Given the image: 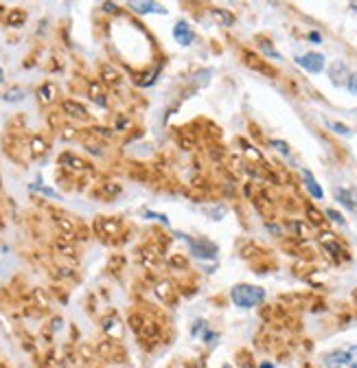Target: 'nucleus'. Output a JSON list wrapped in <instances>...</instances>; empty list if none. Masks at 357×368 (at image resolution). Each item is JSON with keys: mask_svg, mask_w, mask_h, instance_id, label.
<instances>
[{"mask_svg": "<svg viewBox=\"0 0 357 368\" xmlns=\"http://www.w3.org/2000/svg\"><path fill=\"white\" fill-rule=\"evenodd\" d=\"M101 7H103V11H108V13H118V5H114V3H103Z\"/></svg>", "mask_w": 357, "mask_h": 368, "instance_id": "c03bdc74", "label": "nucleus"}, {"mask_svg": "<svg viewBox=\"0 0 357 368\" xmlns=\"http://www.w3.org/2000/svg\"><path fill=\"white\" fill-rule=\"evenodd\" d=\"M171 294H173V283H171V281H160V283L156 285V296H158L160 300L169 302Z\"/></svg>", "mask_w": 357, "mask_h": 368, "instance_id": "b1692460", "label": "nucleus"}, {"mask_svg": "<svg viewBox=\"0 0 357 368\" xmlns=\"http://www.w3.org/2000/svg\"><path fill=\"white\" fill-rule=\"evenodd\" d=\"M329 77H331V81H333L335 86H342L344 81H348L351 72H348L344 62H333L331 64V68H329Z\"/></svg>", "mask_w": 357, "mask_h": 368, "instance_id": "9b49d317", "label": "nucleus"}, {"mask_svg": "<svg viewBox=\"0 0 357 368\" xmlns=\"http://www.w3.org/2000/svg\"><path fill=\"white\" fill-rule=\"evenodd\" d=\"M46 121H48V125H51V129H62L64 125H62V119H60V112H51L46 117Z\"/></svg>", "mask_w": 357, "mask_h": 368, "instance_id": "72a5a7b5", "label": "nucleus"}, {"mask_svg": "<svg viewBox=\"0 0 357 368\" xmlns=\"http://www.w3.org/2000/svg\"><path fill=\"white\" fill-rule=\"evenodd\" d=\"M307 215H309V219H311V224H315V226H320L324 219H322V212L320 210H315L313 206H307Z\"/></svg>", "mask_w": 357, "mask_h": 368, "instance_id": "f704fd0d", "label": "nucleus"}, {"mask_svg": "<svg viewBox=\"0 0 357 368\" xmlns=\"http://www.w3.org/2000/svg\"><path fill=\"white\" fill-rule=\"evenodd\" d=\"M121 81V75L114 66L110 64H101V84H108V86H116Z\"/></svg>", "mask_w": 357, "mask_h": 368, "instance_id": "dca6fc26", "label": "nucleus"}, {"mask_svg": "<svg viewBox=\"0 0 357 368\" xmlns=\"http://www.w3.org/2000/svg\"><path fill=\"white\" fill-rule=\"evenodd\" d=\"M24 94H27V92H24V88L13 86V88L7 90L3 99H5V101H9V103H15V101H22V99H24Z\"/></svg>", "mask_w": 357, "mask_h": 368, "instance_id": "bb28decb", "label": "nucleus"}, {"mask_svg": "<svg viewBox=\"0 0 357 368\" xmlns=\"http://www.w3.org/2000/svg\"><path fill=\"white\" fill-rule=\"evenodd\" d=\"M88 94H90L92 101H96L99 105H105V92H103L101 81H90V84H88Z\"/></svg>", "mask_w": 357, "mask_h": 368, "instance_id": "aec40b11", "label": "nucleus"}, {"mask_svg": "<svg viewBox=\"0 0 357 368\" xmlns=\"http://www.w3.org/2000/svg\"><path fill=\"white\" fill-rule=\"evenodd\" d=\"M141 261H143V265H145V267H153V269H156V267L160 265L153 252H143V255H141Z\"/></svg>", "mask_w": 357, "mask_h": 368, "instance_id": "2f4dec72", "label": "nucleus"}, {"mask_svg": "<svg viewBox=\"0 0 357 368\" xmlns=\"http://www.w3.org/2000/svg\"><path fill=\"white\" fill-rule=\"evenodd\" d=\"M351 9H353V11L357 13V3H351Z\"/></svg>", "mask_w": 357, "mask_h": 368, "instance_id": "3c124183", "label": "nucleus"}, {"mask_svg": "<svg viewBox=\"0 0 357 368\" xmlns=\"http://www.w3.org/2000/svg\"><path fill=\"white\" fill-rule=\"evenodd\" d=\"M335 200L342 204V206H346L348 210H357V200H355V195L351 191H346V189H335Z\"/></svg>", "mask_w": 357, "mask_h": 368, "instance_id": "6ab92c4d", "label": "nucleus"}, {"mask_svg": "<svg viewBox=\"0 0 357 368\" xmlns=\"http://www.w3.org/2000/svg\"><path fill=\"white\" fill-rule=\"evenodd\" d=\"M62 112L68 114L70 119H79V121H88V119H90V114H88V110L84 108V105L77 103V101H72V99L62 101Z\"/></svg>", "mask_w": 357, "mask_h": 368, "instance_id": "1a4fd4ad", "label": "nucleus"}, {"mask_svg": "<svg viewBox=\"0 0 357 368\" xmlns=\"http://www.w3.org/2000/svg\"><path fill=\"white\" fill-rule=\"evenodd\" d=\"M101 329L110 335L112 340H118L121 338V333H123V329H121V320H118V316L116 314H108L101 320Z\"/></svg>", "mask_w": 357, "mask_h": 368, "instance_id": "9d476101", "label": "nucleus"}, {"mask_svg": "<svg viewBox=\"0 0 357 368\" xmlns=\"http://www.w3.org/2000/svg\"><path fill=\"white\" fill-rule=\"evenodd\" d=\"M206 331H208V324H206L204 320H197L195 324H193V329H191V333H193V335H200V338H202V335H204Z\"/></svg>", "mask_w": 357, "mask_h": 368, "instance_id": "e433bc0d", "label": "nucleus"}, {"mask_svg": "<svg viewBox=\"0 0 357 368\" xmlns=\"http://www.w3.org/2000/svg\"><path fill=\"white\" fill-rule=\"evenodd\" d=\"M272 147L276 149L279 153H283V156H289V145L285 141H272Z\"/></svg>", "mask_w": 357, "mask_h": 368, "instance_id": "4c0bfd02", "label": "nucleus"}, {"mask_svg": "<svg viewBox=\"0 0 357 368\" xmlns=\"http://www.w3.org/2000/svg\"><path fill=\"white\" fill-rule=\"evenodd\" d=\"M171 368H186V366H184V364H173Z\"/></svg>", "mask_w": 357, "mask_h": 368, "instance_id": "603ef678", "label": "nucleus"}, {"mask_svg": "<svg viewBox=\"0 0 357 368\" xmlns=\"http://www.w3.org/2000/svg\"><path fill=\"white\" fill-rule=\"evenodd\" d=\"M309 40H313V42H320V35L318 33H309Z\"/></svg>", "mask_w": 357, "mask_h": 368, "instance_id": "8fccbe9b", "label": "nucleus"}, {"mask_svg": "<svg viewBox=\"0 0 357 368\" xmlns=\"http://www.w3.org/2000/svg\"><path fill=\"white\" fill-rule=\"evenodd\" d=\"M55 224H57V228L64 233V239H68V241L75 239V224H72V219L57 215V217H55Z\"/></svg>", "mask_w": 357, "mask_h": 368, "instance_id": "f3484780", "label": "nucleus"}, {"mask_svg": "<svg viewBox=\"0 0 357 368\" xmlns=\"http://www.w3.org/2000/svg\"><path fill=\"white\" fill-rule=\"evenodd\" d=\"M303 178H305V186H307V191L311 193V198H315V200H322V189H320V184L315 182V178L309 173L307 169H303Z\"/></svg>", "mask_w": 357, "mask_h": 368, "instance_id": "a211bd4d", "label": "nucleus"}, {"mask_svg": "<svg viewBox=\"0 0 357 368\" xmlns=\"http://www.w3.org/2000/svg\"><path fill=\"white\" fill-rule=\"evenodd\" d=\"M180 145L186 147V149H193V145H195V143H193V138H186V136L182 134V136H180Z\"/></svg>", "mask_w": 357, "mask_h": 368, "instance_id": "49530a36", "label": "nucleus"}, {"mask_svg": "<svg viewBox=\"0 0 357 368\" xmlns=\"http://www.w3.org/2000/svg\"><path fill=\"white\" fill-rule=\"evenodd\" d=\"M298 66L305 68L307 72H311V75H318V72L324 70V57L320 53H307V55H300L296 57Z\"/></svg>", "mask_w": 357, "mask_h": 368, "instance_id": "39448f33", "label": "nucleus"}, {"mask_svg": "<svg viewBox=\"0 0 357 368\" xmlns=\"http://www.w3.org/2000/svg\"><path fill=\"white\" fill-rule=\"evenodd\" d=\"M24 20H27V11L24 9H11L7 13V24L9 27H22Z\"/></svg>", "mask_w": 357, "mask_h": 368, "instance_id": "5701e85b", "label": "nucleus"}, {"mask_svg": "<svg viewBox=\"0 0 357 368\" xmlns=\"http://www.w3.org/2000/svg\"><path fill=\"white\" fill-rule=\"evenodd\" d=\"M77 353H79V357H81V359H84V362H92V359H94V353H96V351H94V346H90V344H86V342H84V344H79V348H77Z\"/></svg>", "mask_w": 357, "mask_h": 368, "instance_id": "cd10ccee", "label": "nucleus"}, {"mask_svg": "<svg viewBox=\"0 0 357 368\" xmlns=\"http://www.w3.org/2000/svg\"><path fill=\"white\" fill-rule=\"evenodd\" d=\"M173 37L177 40V44H182V46H189L193 40H195V33H193V29H191V24L189 22H184L180 20L173 27Z\"/></svg>", "mask_w": 357, "mask_h": 368, "instance_id": "6e6552de", "label": "nucleus"}, {"mask_svg": "<svg viewBox=\"0 0 357 368\" xmlns=\"http://www.w3.org/2000/svg\"><path fill=\"white\" fill-rule=\"evenodd\" d=\"M261 368H274L272 364H261Z\"/></svg>", "mask_w": 357, "mask_h": 368, "instance_id": "864d4df0", "label": "nucleus"}, {"mask_svg": "<svg viewBox=\"0 0 357 368\" xmlns=\"http://www.w3.org/2000/svg\"><path fill=\"white\" fill-rule=\"evenodd\" d=\"M222 368H232V366H228V364H224V366H222Z\"/></svg>", "mask_w": 357, "mask_h": 368, "instance_id": "5fc2aeb1", "label": "nucleus"}, {"mask_svg": "<svg viewBox=\"0 0 357 368\" xmlns=\"http://www.w3.org/2000/svg\"><path fill=\"white\" fill-rule=\"evenodd\" d=\"M121 193V184L118 182H103L99 186V195L105 200H110V198H116V195Z\"/></svg>", "mask_w": 357, "mask_h": 368, "instance_id": "4be33fe9", "label": "nucleus"}, {"mask_svg": "<svg viewBox=\"0 0 357 368\" xmlns=\"http://www.w3.org/2000/svg\"><path fill=\"white\" fill-rule=\"evenodd\" d=\"M346 88H348V92L357 96V72H355V75H351V77H348V81H346Z\"/></svg>", "mask_w": 357, "mask_h": 368, "instance_id": "58836bf2", "label": "nucleus"}, {"mask_svg": "<svg viewBox=\"0 0 357 368\" xmlns=\"http://www.w3.org/2000/svg\"><path fill=\"white\" fill-rule=\"evenodd\" d=\"M324 364H327V368H357V344L327 353Z\"/></svg>", "mask_w": 357, "mask_h": 368, "instance_id": "f03ea898", "label": "nucleus"}, {"mask_svg": "<svg viewBox=\"0 0 357 368\" xmlns=\"http://www.w3.org/2000/svg\"><path fill=\"white\" fill-rule=\"evenodd\" d=\"M138 335H141L145 342H151V344H156V342L160 340V326H158L156 322H151V320H145V324H143V329H141Z\"/></svg>", "mask_w": 357, "mask_h": 368, "instance_id": "ddd939ff", "label": "nucleus"}, {"mask_svg": "<svg viewBox=\"0 0 357 368\" xmlns=\"http://www.w3.org/2000/svg\"><path fill=\"white\" fill-rule=\"evenodd\" d=\"M206 212H208V215L213 217V219H222V217L226 215V210H224L222 206H217V208H206Z\"/></svg>", "mask_w": 357, "mask_h": 368, "instance_id": "ea45409f", "label": "nucleus"}, {"mask_svg": "<svg viewBox=\"0 0 357 368\" xmlns=\"http://www.w3.org/2000/svg\"><path fill=\"white\" fill-rule=\"evenodd\" d=\"M184 241L191 245V252L195 257H200V259H213L217 255V245L206 241V239H200L197 241V239H191V237H184Z\"/></svg>", "mask_w": 357, "mask_h": 368, "instance_id": "20e7f679", "label": "nucleus"}, {"mask_svg": "<svg viewBox=\"0 0 357 368\" xmlns=\"http://www.w3.org/2000/svg\"><path fill=\"white\" fill-rule=\"evenodd\" d=\"M331 127H333L338 134H344V136H346V134H351V129H348L346 125H342V123H331Z\"/></svg>", "mask_w": 357, "mask_h": 368, "instance_id": "79ce46f5", "label": "nucleus"}, {"mask_svg": "<svg viewBox=\"0 0 357 368\" xmlns=\"http://www.w3.org/2000/svg\"><path fill=\"white\" fill-rule=\"evenodd\" d=\"M259 46H261V51L267 55V57H274V60H281V55L274 51V46L267 42V40H263V37H259Z\"/></svg>", "mask_w": 357, "mask_h": 368, "instance_id": "7c9ffc66", "label": "nucleus"}, {"mask_svg": "<svg viewBox=\"0 0 357 368\" xmlns=\"http://www.w3.org/2000/svg\"><path fill=\"white\" fill-rule=\"evenodd\" d=\"M33 298H35V302H37V305L42 307V309L48 307V296H46L42 289H33Z\"/></svg>", "mask_w": 357, "mask_h": 368, "instance_id": "c9c22d12", "label": "nucleus"}, {"mask_svg": "<svg viewBox=\"0 0 357 368\" xmlns=\"http://www.w3.org/2000/svg\"><path fill=\"white\" fill-rule=\"evenodd\" d=\"M62 329V318H53V331Z\"/></svg>", "mask_w": 357, "mask_h": 368, "instance_id": "09e8293b", "label": "nucleus"}, {"mask_svg": "<svg viewBox=\"0 0 357 368\" xmlns=\"http://www.w3.org/2000/svg\"><path fill=\"white\" fill-rule=\"evenodd\" d=\"M129 329L132 331H136V333H141V329H143V324H145V318L141 316V314H132L129 316Z\"/></svg>", "mask_w": 357, "mask_h": 368, "instance_id": "c756f323", "label": "nucleus"}, {"mask_svg": "<svg viewBox=\"0 0 357 368\" xmlns=\"http://www.w3.org/2000/svg\"><path fill=\"white\" fill-rule=\"evenodd\" d=\"M57 94H60V90H57V86H55V84H51V81L42 84V86H39V90H37V99H39V103H42V105L53 103L55 99H57Z\"/></svg>", "mask_w": 357, "mask_h": 368, "instance_id": "f8f14e48", "label": "nucleus"}, {"mask_svg": "<svg viewBox=\"0 0 357 368\" xmlns=\"http://www.w3.org/2000/svg\"><path fill=\"white\" fill-rule=\"evenodd\" d=\"M327 217H331V219H333V222H335V224H340V226H344V217H342V215H340V212H338V210H331V208H329V210H327Z\"/></svg>", "mask_w": 357, "mask_h": 368, "instance_id": "a19ab883", "label": "nucleus"}, {"mask_svg": "<svg viewBox=\"0 0 357 368\" xmlns=\"http://www.w3.org/2000/svg\"><path fill=\"white\" fill-rule=\"evenodd\" d=\"M94 351H96V355L99 357H103V359H114V362H123V351L118 348V344L112 338H108V340H101L99 344L94 346Z\"/></svg>", "mask_w": 357, "mask_h": 368, "instance_id": "7ed1b4c3", "label": "nucleus"}, {"mask_svg": "<svg viewBox=\"0 0 357 368\" xmlns=\"http://www.w3.org/2000/svg\"><path fill=\"white\" fill-rule=\"evenodd\" d=\"M29 149H31V156H33V158H42L44 153L48 151V143H46V138H42L39 134L31 136V145H29Z\"/></svg>", "mask_w": 357, "mask_h": 368, "instance_id": "2eb2a0df", "label": "nucleus"}, {"mask_svg": "<svg viewBox=\"0 0 357 368\" xmlns=\"http://www.w3.org/2000/svg\"><path fill=\"white\" fill-rule=\"evenodd\" d=\"M210 13H213V18H215L217 22H222L224 27H232V22H234V15H232L230 11H226V9H213Z\"/></svg>", "mask_w": 357, "mask_h": 368, "instance_id": "a878e982", "label": "nucleus"}, {"mask_svg": "<svg viewBox=\"0 0 357 368\" xmlns=\"http://www.w3.org/2000/svg\"><path fill=\"white\" fill-rule=\"evenodd\" d=\"M60 165L66 167V169H70V171H77V173H84V171L90 169V165H88L84 158L75 156V153H68V151L60 156Z\"/></svg>", "mask_w": 357, "mask_h": 368, "instance_id": "0eeeda50", "label": "nucleus"}, {"mask_svg": "<svg viewBox=\"0 0 357 368\" xmlns=\"http://www.w3.org/2000/svg\"><path fill=\"white\" fill-rule=\"evenodd\" d=\"M94 230L103 237H116L121 233V222L116 217H99L94 222Z\"/></svg>", "mask_w": 357, "mask_h": 368, "instance_id": "423d86ee", "label": "nucleus"}, {"mask_svg": "<svg viewBox=\"0 0 357 368\" xmlns=\"http://www.w3.org/2000/svg\"><path fill=\"white\" fill-rule=\"evenodd\" d=\"M169 267H175V269H186L189 263L182 255H169Z\"/></svg>", "mask_w": 357, "mask_h": 368, "instance_id": "c85d7f7f", "label": "nucleus"}, {"mask_svg": "<svg viewBox=\"0 0 357 368\" xmlns=\"http://www.w3.org/2000/svg\"><path fill=\"white\" fill-rule=\"evenodd\" d=\"M31 189H37V191H42L44 195H48V198H60V195L55 193L53 189H46V186H37V184H33V186H31Z\"/></svg>", "mask_w": 357, "mask_h": 368, "instance_id": "37998d69", "label": "nucleus"}, {"mask_svg": "<svg viewBox=\"0 0 357 368\" xmlns=\"http://www.w3.org/2000/svg\"><path fill=\"white\" fill-rule=\"evenodd\" d=\"M60 136H62V141H75V138H77V129L72 127V125H64L60 129Z\"/></svg>", "mask_w": 357, "mask_h": 368, "instance_id": "473e14b6", "label": "nucleus"}, {"mask_svg": "<svg viewBox=\"0 0 357 368\" xmlns=\"http://www.w3.org/2000/svg\"><path fill=\"white\" fill-rule=\"evenodd\" d=\"M243 60L248 62V66H250V68H256V70L265 72V75H274V70H272V68H267L265 64H263L261 60H259V57H254V55L250 53V51H246V53H243Z\"/></svg>", "mask_w": 357, "mask_h": 368, "instance_id": "412c9836", "label": "nucleus"}, {"mask_svg": "<svg viewBox=\"0 0 357 368\" xmlns=\"http://www.w3.org/2000/svg\"><path fill=\"white\" fill-rule=\"evenodd\" d=\"M129 9H134L136 13H167L165 7H160L158 3H138V0L129 3Z\"/></svg>", "mask_w": 357, "mask_h": 368, "instance_id": "4468645a", "label": "nucleus"}, {"mask_svg": "<svg viewBox=\"0 0 357 368\" xmlns=\"http://www.w3.org/2000/svg\"><path fill=\"white\" fill-rule=\"evenodd\" d=\"M0 81H3V70H0Z\"/></svg>", "mask_w": 357, "mask_h": 368, "instance_id": "6e6d98bb", "label": "nucleus"}, {"mask_svg": "<svg viewBox=\"0 0 357 368\" xmlns=\"http://www.w3.org/2000/svg\"><path fill=\"white\" fill-rule=\"evenodd\" d=\"M145 217H153V219H160L162 224H169V219L165 215H156V212H149V210H145Z\"/></svg>", "mask_w": 357, "mask_h": 368, "instance_id": "de8ad7c7", "label": "nucleus"}, {"mask_svg": "<svg viewBox=\"0 0 357 368\" xmlns=\"http://www.w3.org/2000/svg\"><path fill=\"white\" fill-rule=\"evenodd\" d=\"M55 250H57L60 255H64V257H75L77 255L75 245H72L68 239H57L55 241Z\"/></svg>", "mask_w": 357, "mask_h": 368, "instance_id": "393cba45", "label": "nucleus"}, {"mask_svg": "<svg viewBox=\"0 0 357 368\" xmlns=\"http://www.w3.org/2000/svg\"><path fill=\"white\" fill-rule=\"evenodd\" d=\"M86 149L90 151V153H101V145H96V143H90V141H86Z\"/></svg>", "mask_w": 357, "mask_h": 368, "instance_id": "a18cd8bd", "label": "nucleus"}, {"mask_svg": "<svg viewBox=\"0 0 357 368\" xmlns=\"http://www.w3.org/2000/svg\"><path fill=\"white\" fill-rule=\"evenodd\" d=\"M230 298L234 305L241 309H252L263 302L265 292L261 287H254V285H237V287L230 292Z\"/></svg>", "mask_w": 357, "mask_h": 368, "instance_id": "f257e3e1", "label": "nucleus"}]
</instances>
